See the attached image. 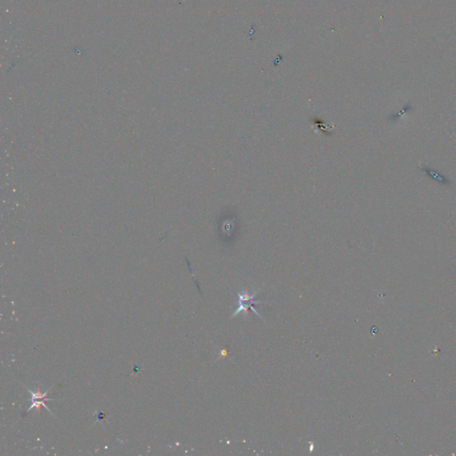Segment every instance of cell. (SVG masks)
I'll use <instances>...</instances> for the list:
<instances>
[{
  "mask_svg": "<svg viewBox=\"0 0 456 456\" xmlns=\"http://www.w3.org/2000/svg\"><path fill=\"white\" fill-rule=\"evenodd\" d=\"M221 233L223 236H234L236 234L238 235L239 231V219L236 213H226L224 214V217L221 219V224H219Z\"/></svg>",
  "mask_w": 456,
  "mask_h": 456,
  "instance_id": "cell-1",
  "label": "cell"
},
{
  "mask_svg": "<svg viewBox=\"0 0 456 456\" xmlns=\"http://www.w3.org/2000/svg\"><path fill=\"white\" fill-rule=\"evenodd\" d=\"M257 295V292H255L254 294H249L248 291H244V292H239L238 293V309L236 310L235 314L233 315L232 317H235L236 316H237L238 314L241 313V312H244V313H247L248 309H251V310L255 312L259 317H261V316L258 313V311L255 310L254 307L252 306L256 305V304H261L262 302L255 301L254 300V298Z\"/></svg>",
  "mask_w": 456,
  "mask_h": 456,
  "instance_id": "cell-2",
  "label": "cell"
},
{
  "mask_svg": "<svg viewBox=\"0 0 456 456\" xmlns=\"http://www.w3.org/2000/svg\"><path fill=\"white\" fill-rule=\"evenodd\" d=\"M50 391V390H48V391ZM29 391L31 392V396H32V399H31V400H32V405H31V407L28 408L27 411H26V414H27L29 411H31L32 408H37L38 412H39V411H40V408H41L42 406H44L45 408H47L49 412H51V410L45 405V401L49 400V398H47V394H48V391L43 393V392L40 391V389H39V388H38V390L36 391ZM51 413H52V412H51Z\"/></svg>",
  "mask_w": 456,
  "mask_h": 456,
  "instance_id": "cell-3",
  "label": "cell"
}]
</instances>
